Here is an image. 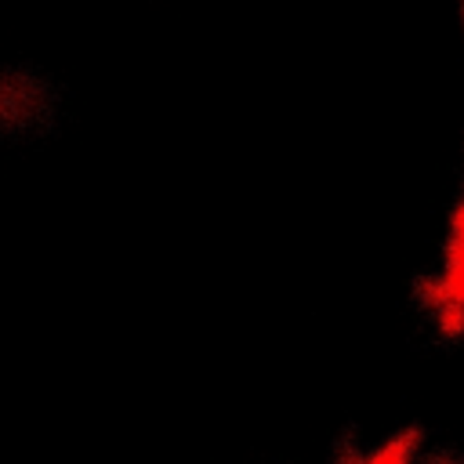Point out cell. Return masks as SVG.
<instances>
[{"instance_id": "cell-2", "label": "cell", "mask_w": 464, "mask_h": 464, "mask_svg": "<svg viewBox=\"0 0 464 464\" xmlns=\"http://www.w3.org/2000/svg\"><path fill=\"white\" fill-rule=\"evenodd\" d=\"M420 431L417 428H406L392 439H384L377 450H370L366 457H355L348 464H413L417 460V450H420Z\"/></svg>"}, {"instance_id": "cell-3", "label": "cell", "mask_w": 464, "mask_h": 464, "mask_svg": "<svg viewBox=\"0 0 464 464\" xmlns=\"http://www.w3.org/2000/svg\"><path fill=\"white\" fill-rule=\"evenodd\" d=\"M435 326H439V334L442 337H450V341H457V337H464V304H442V308H435Z\"/></svg>"}, {"instance_id": "cell-1", "label": "cell", "mask_w": 464, "mask_h": 464, "mask_svg": "<svg viewBox=\"0 0 464 464\" xmlns=\"http://www.w3.org/2000/svg\"><path fill=\"white\" fill-rule=\"evenodd\" d=\"M439 283H442L446 304L450 301L464 304V199L457 203L453 221H450V243H446V261H442Z\"/></svg>"}]
</instances>
